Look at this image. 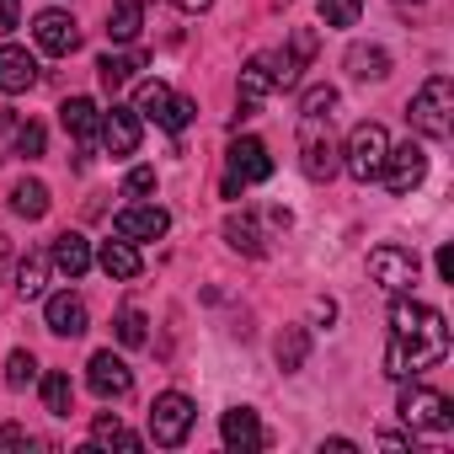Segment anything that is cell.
Segmentation results:
<instances>
[{
	"mask_svg": "<svg viewBox=\"0 0 454 454\" xmlns=\"http://www.w3.org/2000/svg\"><path fill=\"white\" fill-rule=\"evenodd\" d=\"M390 342H385V374L417 380L449 358V326L433 305H417L406 294H390Z\"/></svg>",
	"mask_w": 454,
	"mask_h": 454,
	"instance_id": "obj_1",
	"label": "cell"
},
{
	"mask_svg": "<svg viewBox=\"0 0 454 454\" xmlns=\"http://www.w3.org/2000/svg\"><path fill=\"white\" fill-rule=\"evenodd\" d=\"M406 118H411V129H417L422 139L443 145V139L454 134V81H449V75H427V81L417 86V97L406 102Z\"/></svg>",
	"mask_w": 454,
	"mask_h": 454,
	"instance_id": "obj_2",
	"label": "cell"
},
{
	"mask_svg": "<svg viewBox=\"0 0 454 454\" xmlns=\"http://www.w3.org/2000/svg\"><path fill=\"white\" fill-rule=\"evenodd\" d=\"M300 166L310 182H332L342 171V150L332 139V118H310L300 113Z\"/></svg>",
	"mask_w": 454,
	"mask_h": 454,
	"instance_id": "obj_3",
	"label": "cell"
},
{
	"mask_svg": "<svg viewBox=\"0 0 454 454\" xmlns=\"http://www.w3.org/2000/svg\"><path fill=\"white\" fill-rule=\"evenodd\" d=\"M134 113H139V118H150V123H160L166 134H182V129L192 123V113H198V107H192L187 97H176L171 86L145 81V86H139V97H134Z\"/></svg>",
	"mask_w": 454,
	"mask_h": 454,
	"instance_id": "obj_4",
	"label": "cell"
},
{
	"mask_svg": "<svg viewBox=\"0 0 454 454\" xmlns=\"http://www.w3.org/2000/svg\"><path fill=\"white\" fill-rule=\"evenodd\" d=\"M385 155H390V134H385L380 123H358V129L348 134V145H342V166H348L358 182H380Z\"/></svg>",
	"mask_w": 454,
	"mask_h": 454,
	"instance_id": "obj_5",
	"label": "cell"
},
{
	"mask_svg": "<svg viewBox=\"0 0 454 454\" xmlns=\"http://www.w3.org/2000/svg\"><path fill=\"white\" fill-rule=\"evenodd\" d=\"M395 411L406 417V427H422V433H449L454 427V401L443 390H427V385L401 390V406Z\"/></svg>",
	"mask_w": 454,
	"mask_h": 454,
	"instance_id": "obj_6",
	"label": "cell"
},
{
	"mask_svg": "<svg viewBox=\"0 0 454 454\" xmlns=\"http://www.w3.org/2000/svg\"><path fill=\"white\" fill-rule=\"evenodd\" d=\"M192 401L182 395V390H160L155 395V406H150V438L160 443V449H176V443H187V433H192Z\"/></svg>",
	"mask_w": 454,
	"mask_h": 454,
	"instance_id": "obj_7",
	"label": "cell"
},
{
	"mask_svg": "<svg viewBox=\"0 0 454 454\" xmlns=\"http://www.w3.org/2000/svg\"><path fill=\"white\" fill-rule=\"evenodd\" d=\"M422 176H427V150L422 145H390V155H385V166H380V182L395 192V198H406L411 187H422Z\"/></svg>",
	"mask_w": 454,
	"mask_h": 454,
	"instance_id": "obj_8",
	"label": "cell"
},
{
	"mask_svg": "<svg viewBox=\"0 0 454 454\" xmlns=\"http://www.w3.org/2000/svg\"><path fill=\"white\" fill-rule=\"evenodd\" d=\"M369 278L385 294H406L417 284V252H406V247H374L369 252Z\"/></svg>",
	"mask_w": 454,
	"mask_h": 454,
	"instance_id": "obj_9",
	"label": "cell"
},
{
	"mask_svg": "<svg viewBox=\"0 0 454 454\" xmlns=\"http://www.w3.org/2000/svg\"><path fill=\"white\" fill-rule=\"evenodd\" d=\"M33 38H38V49L54 54V59H65V54L81 49V27H75V17L59 12V6H49V12L33 17Z\"/></svg>",
	"mask_w": 454,
	"mask_h": 454,
	"instance_id": "obj_10",
	"label": "cell"
},
{
	"mask_svg": "<svg viewBox=\"0 0 454 454\" xmlns=\"http://www.w3.org/2000/svg\"><path fill=\"white\" fill-rule=\"evenodd\" d=\"M171 231V214L160 208V203H129L118 219H113V236H123V241H160Z\"/></svg>",
	"mask_w": 454,
	"mask_h": 454,
	"instance_id": "obj_11",
	"label": "cell"
},
{
	"mask_svg": "<svg viewBox=\"0 0 454 454\" xmlns=\"http://www.w3.org/2000/svg\"><path fill=\"white\" fill-rule=\"evenodd\" d=\"M316 59V33H294L289 49L268 54V70H273V91H294L300 86V70Z\"/></svg>",
	"mask_w": 454,
	"mask_h": 454,
	"instance_id": "obj_12",
	"label": "cell"
},
{
	"mask_svg": "<svg viewBox=\"0 0 454 454\" xmlns=\"http://www.w3.org/2000/svg\"><path fill=\"white\" fill-rule=\"evenodd\" d=\"M97 134H102L107 155H118V160H123V155H134V150H139V113H134V107H118V102H113V107L102 113Z\"/></svg>",
	"mask_w": 454,
	"mask_h": 454,
	"instance_id": "obj_13",
	"label": "cell"
},
{
	"mask_svg": "<svg viewBox=\"0 0 454 454\" xmlns=\"http://www.w3.org/2000/svg\"><path fill=\"white\" fill-rule=\"evenodd\" d=\"M86 369H91L86 380H91V390H97L102 401H123V395L134 390V369H129V364H123L113 348H107V353H97Z\"/></svg>",
	"mask_w": 454,
	"mask_h": 454,
	"instance_id": "obj_14",
	"label": "cell"
},
{
	"mask_svg": "<svg viewBox=\"0 0 454 454\" xmlns=\"http://www.w3.org/2000/svg\"><path fill=\"white\" fill-rule=\"evenodd\" d=\"M231 176H241L247 187H252V182H268V176H273V155H268V145L252 139V134L231 139Z\"/></svg>",
	"mask_w": 454,
	"mask_h": 454,
	"instance_id": "obj_15",
	"label": "cell"
},
{
	"mask_svg": "<svg viewBox=\"0 0 454 454\" xmlns=\"http://www.w3.org/2000/svg\"><path fill=\"white\" fill-rule=\"evenodd\" d=\"M43 321H49V332L54 337H81L86 326H91V310H86V300L81 294H49V305H43Z\"/></svg>",
	"mask_w": 454,
	"mask_h": 454,
	"instance_id": "obj_16",
	"label": "cell"
},
{
	"mask_svg": "<svg viewBox=\"0 0 454 454\" xmlns=\"http://www.w3.org/2000/svg\"><path fill=\"white\" fill-rule=\"evenodd\" d=\"M33 86H38V59H33L27 49L6 43V49H0V91H6V97H22V91H33Z\"/></svg>",
	"mask_w": 454,
	"mask_h": 454,
	"instance_id": "obj_17",
	"label": "cell"
},
{
	"mask_svg": "<svg viewBox=\"0 0 454 454\" xmlns=\"http://www.w3.org/2000/svg\"><path fill=\"white\" fill-rule=\"evenodd\" d=\"M219 433H224V443L241 449V454H252V449H262V443H268V433H262V422H257V411H252V406H231V411L219 417Z\"/></svg>",
	"mask_w": 454,
	"mask_h": 454,
	"instance_id": "obj_18",
	"label": "cell"
},
{
	"mask_svg": "<svg viewBox=\"0 0 454 454\" xmlns=\"http://www.w3.org/2000/svg\"><path fill=\"white\" fill-rule=\"evenodd\" d=\"M91 262H97L107 278H118V284L139 278V268H145V262H139V247L123 241V236H118V241H102V252H91Z\"/></svg>",
	"mask_w": 454,
	"mask_h": 454,
	"instance_id": "obj_19",
	"label": "cell"
},
{
	"mask_svg": "<svg viewBox=\"0 0 454 454\" xmlns=\"http://www.w3.org/2000/svg\"><path fill=\"white\" fill-rule=\"evenodd\" d=\"M49 262H54L65 278H81V273L91 268V241H86V236H75V231H65V236L49 247Z\"/></svg>",
	"mask_w": 454,
	"mask_h": 454,
	"instance_id": "obj_20",
	"label": "cell"
},
{
	"mask_svg": "<svg viewBox=\"0 0 454 454\" xmlns=\"http://www.w3.org/2000/svg\"><path fill=\"white\" fill-rule=\"evenodd\" d=\"M273 91V70H268V54H252L247 70H241V118L257 113V102Z\"/></svg>",
	"mask_w": 454,
	"mask_h": 454,
	"instance_id": "obj_21",
	"label": "cell"
},
{
	"mask_svg": "<svg viewBox=\"0 0 454 454\" xmlns=\"http://www.w3.org/2000/svg\"><path fill=\"white\" fill-rule=\"evenodd\" d=\"M91 449H123V454H139V449H145V438H139V433H129L118 417H97V422H91Z\"/></svg>",
	"mask_w": 454,
	"mask_h": 454,
	"instance_id": "obj_22",
	"label": "cell"
},
{
	"mask_svg": "<svg viewBox=\"0 0 454 454\" xmlns=\"http://www.w3.org/2000/svg\"><path fill=\"white\" fill-rule=\"evenodd\" d=\"M145 27V0H118V6L107 12V38L113 43H134Z\"/></svg>",
	"mask_w": 454,
	"mask_h": 454,
	"instance_id": "obj_23",
	"label": "cell"
},
{
	"mask_svg": "<svg viewBox=\"0 0 454 454\" xmlns=\"http://www.w3.org/2000/svg\"><path fill=\"white\" fill-rule=\"evenodd\" d=\"M348 70H353L358 81H385V75H390V54L374 49V43H353V49H348Z\"/></svg>",
	"mask_w": 454,
	"mask_h": 454,
	"instance_id": "obj_24",
	"label": "cell"
},
{
	"mask_svg": "<svg viewBox=\"0 0 454 454\" xmlns=\"http://www.w3.org/2000/svg\"><path fill=\"white\" fill-rule=\"evenodd\" d=\"M59 123H65L75 139H91V134H97V123H102V113H97V102H91V97H70V102L59 107Z\"/></svg>",
	"mask_w": 454,
	"mask_h": 454,
	"instance_id": "obj_25",
	"label": "cell"
},
{
	"mask_svg": "<svg viewBox=\"0 0 454 454\" xmlns=\"http://www.w3.org/2000/svg\"><path fill=\"white\" fill-rule=\"evenodd\" d=\"M49 252H27L22 268H17V294L22 300H43V284H49Z\"/></svg>",
	"mask_w": 454,
	"mask_h": 454,
	"instance_id": "obj_26",
	"label": "cell"
},
{
	"mask_svg": "<svg viewBox=\"0 0 454 454\" xmlns=\"http://www.w3.org/2000/svg\"><path fill=\"white\" fill-rule=\"evenodd\" d=\"M224 241H231L236 252H247V257H262V231H257L252 214H231V219H224Z\"/></svg>",
	"mask_w": 454,
	"mask_h": 454,
	"instance_id": "obj_27",
	"label": "cell"
},
{
	"mask_svg": "<svg viewBox=\"0 0 454 454\" xmlns=\"http://www.w3.org/2000/svg\"><path fill=\"white\" fill-rule=\"evenodd\" d=\"M70 406H75V385H70V374H65V369L43 374V411H49V417H70Z\"/></svg>",
	"mask_w": 454,
	"mask_h": 454,
	"instance_id": "obj_28",
	"label": "cell"
},
{
	"mask_svg": "<svg viewBox=\"0 0 454 454\" xmlns=\"http://www.w3.org/2000/svg\"><path fill=\"white\" fill-rule=\"evenodd\" d=\"M12 208H17L22 219H43V214H49V187L33 182V176L17 182V187H12Z\"/></svg>",
	"mask_w": 454,
	"mask_h": 454,
	"instance_id": "obj_29",
	"label": "cell"
},
{
	"mask_svg": "<svg viewBox=\"0 0 454 454\" xmlns=\"http://www.w3.org/2000/svg\"><path fill=\"white\" fill-rule=\"evenodd\" d=\"M305 353H310V332L305 326H284V337H278V369L284 374L305 369Z\"/></svg>",
	"mask_w": 454,
	"mask_h": 454,
	"instance_id": "obj_30",
	"label": "cell"
},
{
	"mask_svg": "<svg viewBox=\"0 0 454 454\" xmlns=\"http://www.w3.org/2000/svg\"><path fill=\"white\" fill-rule=\"evenodd\" d=\"M139 65H145L139 54H102V59H97V75H102V86H107V91H118L123 81H134V70H139Z\"/></svg>",
	"mask_w": 454,
	"mask_h": 454,
	"instance_id": "obj_31",
	"label": "cell"
},
{
	"mask_svg": "<svg viewBox=\"0 0 454 454\" xmlns=\"http://www.w3.org/2000/svg\"><path fill=\"white\" fill-rule=\"evenodd\" d=\"M33 380H38V358H33L27 348H17V353L6 358V385H12V390H27Z\"/></svg>",
	"mask_w": 454,
	"mask_h": 454,
	"instance_id": "obj_32",
	"label": "cell"
},
{
	"mask_svg": "<svg viewBox=\"0 0 454 454\" xmlns=\"http://www.w3.org/2000/svg\"><path fill=\"white\" fill-rule=\"evenodd\" d=\"M364 12V0H321V22L326 27H353Z\"/></svg>",
	"mask_w": 454,
	"mask_h": 454,
	"instance_id": "obj_33",
	"label": "cell"
},
{
	"mask_svg": "<svg viewBox=\"0 0 454 454\" xmlns=\"http://www.w3.org/2000/svg\"><path fill=\"white\" fill-rule=\"evenodd\" d=\"M145 326H150V321H145L139 310H118V342H123V348H139V342L150 337Z\"/></svg>",
	"mask_w": 454,
	"mask_h": 454,
	"instance_id": "obj_34",
	"label": "cell"
},
{
	"mask_svg": "<svg viewBox=\"0 0 454 454\" xmlns=\"http://www.w3.org/2000/svg\"><path fill=\"white\" fill-rule=\"evenodd\" d=\"M332 107H337V91L332 86H310L305 102H300V113H310V118H332Z\"/></svg>",
	"mask_w": 454,
	"mask_h": 454,
	"instance_id": "obj_35",
	"label": "cell"
},
{
	"mask_svg": "<svg viewBox=\"0 0 454 454\" xmlns=\"http://www.w3.org/2000/svg\"><path fill=\"white\" fill-rule=\"evenodd\" d=\"M17 155L22 160H38L43 155V123H22L17 129Z\"/></svg>",
	"mask_w": 454,
	"mask_h": 454,
	"instance_id": "obj_36",
	"label": "cell"
},
{
	"mask_svg": "<svg viewBox=\"0 0 454 454\" xmlns=\"http://www.w3.org/2000/svg\"><path fill=\"white\" fill-rule=\"evenodd\" d=\"M155 192V166H134L123 182V198H150Z\"/></svg>",
	"mask_w": 454,
	"mask_h": 454,
	"instance_id": "obj_37",
	"label": "cell"
},
{
	"mask_svg": "<svg viewBox=\"0 0 454 454\" xmlns=\"http://www.w3.org/2000/svg\"><path fill=\"white\" fill-rule=\"evenodd\" d=\"M6 449H33V433L27 427H0V454Z\"/></svg>",
	"mask_w": 454,
	"mask_h": 454,
	"instance_id": "obj_38",
	"label": "cell"
},
{
	"mask_svg": "<svg viewBox=\"0 0 454 454\" xmlns=\"http://www.w3.org/2000/svg\"><path fill=\"white\" fill-rule=\"evenodd\" d=\"M22 27V0H0V33H17Z\"/></svg>",
	"mask_w": 454,
	"mask_h": 454,
	"instance_id": "obj_39",
	"label": "cell"
},
{
	"mask_svg": "<svg viewBox=\"0 0 454 454\" xmlns=\"http://www.w3.org/2000/svg\"><path fill=\"white\" fill-rule=\"evenodd\" d=\"M438 278L454 284V247H438Z\"/></svg>",
	"mask_w": 454,
	"mask_h": 454,
	"instance_id": "obj_40",
	"label": "cell"
},
{
	"mask_svg": "<svg viewBox=\"0 0 454 454\" xmlns=\"http://www.w3.org/2000/svg\"><path fill=\"white\" fill-rule=\"evenodd\" d=\"M6 268H12V241H6V231H0V284H6Z\"/></svg>",
	"mask_w": 454,
	"mask_h": 454,
	"instance_id": "obj_41",
	"label": "cell"
},
{
	"mask_svg": "<svg viewBox=\"0 0 454 454\" xmlns=\"http://www.w3.org/2000/svg\"><path fill=\"white\" fill-rule=\"evenodd\" d=\"M316 321H326V326H332V321H337V305H332V300H316Z\"/></svg>",
	"mask_w": 454,
	"mask_h": 454,
	"instance_id": "obj_42",
	"label": "cell"
},
{
	"mask_svg": "<svg viewBox=\"0 0 454 454\" xmlns=\"http://www.w3.org/2000/svg\"><path fill=\"white\" fill-rule=\"evenodd\" d=\"M171 6H176V12H192V17H198V12H208V0H171Z\"/></svg>",
	"mask_w": 454,
	"mask_h": 454,
	"instance_id": "obj_43",
	"label": "cell"
}]
</instances>
